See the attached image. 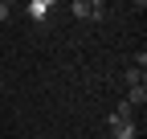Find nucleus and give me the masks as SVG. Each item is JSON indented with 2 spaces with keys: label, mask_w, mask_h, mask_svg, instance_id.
Wrapping results in <instances>:
<instances>
[{
  "label": "nucleus",
  "mask_w": 147,
  "mask_h": 139,
  "mask_svg": "<svg viewBox=\"0 0 147 139\" xmlns=\"http://www.w3.org/2000/svg\"><path fill=\"white\" fill-rule=\"evenodd\" d=\"M8 12H12V8H8V4H0V21H8Z\"/></svg>",
  "instance_id": "obj_7"
},
{
  "label": "nucleus",
  "mask_w": 147,
  "mask_h": 139,
  "mask_svg": "<svg viewBox=\"0 0 147 139\" xmlns=\"http://www.w3.org/2000/svg\"><path fill=\"white\" fill-rule=\"evenodd\" d=\"M29 16H33V21H45V16H49V4H45V0H29V8H25Z\"/></svg>",
  "instance_id": "obj_3"
},
{
  "label": "nucleus",
  "mask_w": 147,
  "mask_h": 139,
  "mask_svg": "<svg viewBox=\"0 0 147 139\" xmlns=\"http://www.w3.org/2000/svg\"><path fill=\"white\" fill-rule=\"evenodd\" d=\"M127 102H131V107H143L147 102V86H131V90H127Z\"/></svg>",
  "instance_id": "obj_4"
},
{
  "label": "nucleus",
  "mask_w": 147,
  "mask_h": 139,
  "mask_svg": "<svg viewBox=\"0 0 147 139\" xmlns=\"http://www.w3.org/2000/svg\"><path fill=\"white\" fill-rule=\"evenodd\" d=\"M74 16H82V21H94V16H106V4H90V0H74Z\"/></svg>",
  "instance_id": "obj_1"
},
{
  "label": "nucleus",
  "mask_w": 147,
  "mask_h": 139,
  "mask_svg": "<svg viewBox=\"0 0 147 139\" xmlns=\"http://www.w3.org/2000/svg\"><path fill=\"white\" fill-rule=\"evenodd\" d=\"M123 82H127V90H131V86H143V74H139V70H127Z\"/></svg>",
  "instance_id": "obj_6"
},
{
  "label": "nucleus",
  "mask_w": 147,
  "mask_h": 139,
  "mask_svg": "<svg viewBox=\"0 0 147 139\" xmlns=\"http://www.w3.org/2000/svg\"><path fill=\"white\" fill-rule=\"evenodd\" d=\"M110 131H115V139H135V135H139V131H135V123H115Z\"/></svg>",
  "instance_id": "obj_5"
},
{
  "label": "nucleus",
  "mask_w": 147,
  "mask_h": 139,
  "mask_svg": "<svg viewBox=\"0 0 147 139\" xmlns=\"http://www.w3.org/2000/svg\"><path fill=\"white\" fill-rule=\"evenodd\" d=\"M131 115H135V107H131V102H127V98H123V102H119V107H115V111H110V119H106V123H110V127H115V123H131Z\"/></svg>",
  "instance_id": "obj_2"
}]
</instances>
